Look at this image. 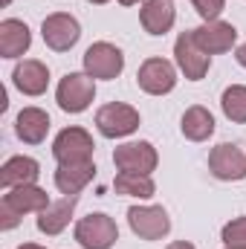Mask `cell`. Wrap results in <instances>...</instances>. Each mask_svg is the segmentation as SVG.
I'll return each mask as SVG.
<instances>
[{"label": "cell", "instance_id": "obj_1", "mask_svg": "<svg viewBox=\"0 0 246 249\" xmlns=\"http://www.w3.org/2000/svg\"><path fill=\"white\" fill-rule=\"evenodd\" d=\"M96 99V78L87 72H67L58 81L55 102L64 113H84Z\"/></svg>", "mask_w": 246, "mask_h": 249}, {"label": "cell", "instance_id": "obj_2", "mask_svg": "<svg viewBox=\"0 0 246 249\" xmlns=\"http://www.w3.org/2000/svg\"><path fill=\"white\" fill-rule=\"evenodd\" d=\"M75 241L81 249H110L119 241V226L110 214H87L75 223Z\"/></svg>", "mask_w": 246, "mask_h": 249}, {"label": "cell", "instance_id": "obj_3", "mask_svg": "<svg viewBox=\"0 0 246 249\" xmlns=\"http://www.w3.org/2000/svg\"><path fill=\"white\" fill-rule=\"evenodd\" d=\"M130 232L142 241H159L171 232V217L162 206H133L127 209Z\"/></svg>", "mask_w": 246, "mask_h": 249}, {"label": "cell", "instance_id": "obj_4", "mask_svg": "<svg viewBox=\"0 0 246 249\" xmlns=\"http://www.w3.org/2000/svg\"><path fill=\"white\" fill-rule=\"evenodd\" d=\"M96 127H99V133L107 136V139L130 136V133L139 127V110L130 107V105H122V102H110V105L99 107V113H96Z\"/></svg>", "mask_w": 246, "mask_h": 249}, {"label": "cell", "instance_id": "obj_5", "mask_svg": "<svg viewBox=\"0 0 246 249\" xmlns=\"http://www.w3.org/2000/svg\"><path fill=\"white\" fill-rule=\"evenodd\" d=\"M209 171H211L217 180H223V183L246 180V151L241 145L220 142V145L211 148V154H209Z\"/></svg>", "mask_w": 246, "mask_h": 249}, {"label": "cell", "instance_id": "obj_6", "mask_svg": "<svg viewBox=\"0 0 246 249\" xmlns=\"http://www.w3.org/2000/svg\"><path fill=\"white\" fill-rule=\"evenodd\" d=\"M122 70H124V55L119 47H113L107 41H96V44L87 47V53H84V72L87 75L110 81Z\"/></svg>", "mask_w": 246, "mask_h": 249}, {"label": "cell", "instance_id": "obj_7", "mask_svg": "<svg viewBox=\"0 0 246 249\" xmlns=\"http://www.w3.org/2000/svg\"><path fill=\"white\" fill-rule=\"evenodd\" d=\"M41 35H44V44L55 53H67L78 44L81 38V26L72 15L67 12H55V15H47L44 23H41Z\"/></svg>", "mask_w": 246, "mask_h": 249}, {"label": "cell", "instance_id": "obj_8", "mask_svg": "<svg viewBox=\"0 0 246 249\" xmlns=\"http://www.w3.org/2000/svg\"><path fill=\"white\" fill-rule=\"evenodd\" d=\"M136 84L148 96H165L177 87V67L165 58H148L136 72Z\"/></svg>", "mask_w": 246, "mask_h": 249}, {"label": "cell", "instance_id": "obj_9", "mask_svg": "<svg viewBox=\"0 0 246 249\" xmlns=\"http://www.w3.org/2000/svg\"><path fill=\"white\" fill-rule=\"evenodd\" d=\"M93 136L84 127H64L53 142V157L58 162H87L93 160Z\"/></svg>", "mask_w": 246, "mask_h": 249}, {"label": "cell", "instance_id": "obj_10", "mask_svg": "<svg viewBox=\"0 0 246 249\" xmlns=\"http://www.w3.org/2000/svg\"><path fill=\"white\" fill-rule=\"evenodd\" d=\"M159 162V154L151 142H124L113 151V165L130 174H151Z\"/></svg>", "mask_w": 246, "mask_h": 249}, {"label": "cell", "instance_id": "obj_11", "mask_svg": "<svg viewBox=\"0 0 246 249\" xmlns=\"http://www.w3.org/2000/svg\"><path fill=\"white\" fill-rule=\"evenodd\" d=\"M174 55H177V67L188 81H200L206 78L209 67H211V55H206L197 41H194V32H183L174 44Z\"/></svg>", "mask_w": 246, "mask_h": 249}, {"label": "cell", "instance_id": "obj_12", "mask_svg": "<svg viewBox=\"0 0 246 249\" xmlns=\"http://www.w3.org/2000/svg\"><path fill=\"white\" fill-rule=\"evenodd\" d=\"M191 32H194L197 47H200L206 55L229 53V50L235 47V41H238V29H235L232 23H226V20H209V23L191 29Z\"/></svg>", "mask_w": 246, "mask_h": 249}, {"label": "cell", "instance_id": "obj_13", "mask_svg": "<svg viewBox=\"0 0 246 249\" xmlns=\"http://www.w3.org/2000/svg\"><path fill=\"white\" fill-rule=\"evenodd\" d=\"M12 81L23 96H41L50 87V67L44 61H38V58H23L15 67Z\"/></svg>", "mask_w": 246, "mask_h": 249}, {"label": "cell", "instance_id": "obj_14", "mask_svg": "<svg viewBox=\"0 0 246 249\" xmlns=\"http://www.w3.org/2000/svg\"><path fill=\"white\" fill-rule=\"evenodd\" d=\"M93 177H96L93 160H87V162H58V168H55V186L64 197L84 191L93 183Z\"/></svg>", "mask_w": 246, "mask_h": 249}, {"label": "cell", "instance_id": "obj_15", "mask_svg": "<svg viewBox=\"0 0 246 249\" xmlns=\"http://www.w3.org/2000/svg\"><path fill=\"white\" fill-rule=\"evenodd\" d=\"M139 20H142V26H145L148 35H165L174 26V20H177L174 3L171 0H142Z\"/></svg>", "mask_w": 246, "mask_h": 249}, {"label": "cell", "instance_id": "obj_16", "mask_svg": "<svg viewBox=\"0 0 246 249\" xmlns=\"http://www.w3.org/2000/svg\"><path fill=\"white\" fill-rule=\"evenodd\" d=\"M78 206V194H70L64 200H53L41 214H38V232L44 235H61L72 220V212Z\"/></svg>", "mask_w": 246, "mask_h": 249}, {"label": "cell", "instance_id": "obj_17", "mask_svg": "<svg viewBox=\"0 0 246 249\" xmlns=\"http://www.w3.org/2000/svg\"><path fill=\"white\" fill-rule=\"evenodd\" d=\"M32 47V32L23 20L6 18L0 23V55L3 58H20Z\"/></svg>", "mask_w": 246, "mask_h": 249}, {"label": "cell", "instance_id": "obj_18", "mask_svg": "<svg viewBox=\"0 0 246 249\" xmlns=\"http://www.w3.org/2000/svg\"><path fill=\"white\" fill-rule=\"evenodd\" d=\"M15 130H18V139L20 142L41 145L47 139V133H50V116H47V110H41V107H23L18 113Z\"/></svg>", "mask_w": 246, "mask_h": 249}, {"label": "cell", "instance_id": "obj_19", "mask_svg": "<svg viewBox=\"0 0 246 249\" xmlns=\"http://www.w3.org/2000/svg\"><path fill=\"white\" fill-rule=\"evenodd\" d=\"M3 203H6V206H12V209L23 217V214H29V212H38V214H41L53 200L47 197V191H44V188L32 183V186L9 188V191L3 194Z\"/></svg>", "mask_w": 246, "mask_h": 249}, {"label": "cell", "instance_id": "obj_20", "mask_svg": "<svg viewBox=\"0 0 246 249\" xmlns=\"http://www.w3.org/2000/svg\"><path fill=\"white\" fill-rule=\"evenodd\" d=\"M41 177V165L32 157H12L0 168V186L3 188H18V186H32Z\"/></svg>", "mask_w": 246, "mask_h": 249}, {"label": "cell", "instance_id": "obj_21", "mask_svg": "<svg viewBox=\"0 0 246 249\" xmlns=\"http://www.w3.org/2000/svg\"><path fill=\"white\" fill-rule=\"evenodd\" d=\"M180 130H183L185 139H191V142H206L214 133V116H211V110L203 107V105L188 107L183 113V119H180Z\"/></svg>", "mask_w": 246, "mask_h": 249}, {"label": "cell", "instance_id": "obj_22", "mask_svg": "<svg viewBox=\"0 0 246 249\" xmlns=\"http://www.w3.org/2000/svg\"><path fill=\"white\" fill-rule=\"evenodd\" d=\"M113 188H116L119 194L139 197V200H148V197H154V191H157L151 174H130V171H119L116 180H113Z\"/></svg>", "mask_w": 246, "mask_h": 249}, {"label": "cell", "instance_id": "obj_23", "mask_svg": "<svg viewBox=\"0 0 246 249\" xmlns=\"http://www.w3.org/2000/svg\"><path fill=\"white\" fill-rule=\"evenodd\" d=\"M220 107H223V113H226L229 122L246 124V87L244 84L226 87L223 96H220Z\"/></svg>", "mask_w": 246, "mask_h": 249}, {"label": "cell", "instance_id": "obj_24", "mask_svg": "<svg viewBox=\"0 0 246 249\" xmlns=\"http://www.w3.org/2000/svg\"><path fill=\"white\" fill-rule=\"evenodd\" d=\"M220 238H223V244L229 249H246V214L229 220V223L223 226Z\"/></svg>", "mask_w": 246, "mask_h": 249}, {"label": "cell", "instance_id": "obj_25", "mask_svg": "<svg viewBox=\"0 0 246 249\" xmlns=\"http://www.w3.org/2000/svg\"><path fill=\"white\" fill-rule=\"evenodd\" d=\"M191 6L203 18V23H209V20H217L220 18V12L226 9V0H191Z\"/></svg>", "mask_w": 246, "mask_h": 249}, {"label": "cell", "instance_id": "obj_26", "mask_svg": "<svg viewBox=\"0 0 246 249\" xmlns=\"http://www.w3.org/2000/svg\"><path fill=\"white\" fill-rule=\"evenodd\" d=\"M18 223H20V214H18L12 206L0 203V229H6V232H9V229H15Z\"/></svg>", "mask_w": 246, "mask_h": 249}, {"label": "cell", "instance_id": "obj_27", "mask_svg": "<svg viewBox=\"0 0 246 249\" xmlns=\"http://www.w3.org/2000/svg\"><path fill=\"white\" fill-rule=\"evenodd\" d=\"M235 58H238V64H241V67H246V44H241V47L235 50Z\"/></svg>", "mask_w": 246, "mask_h": 249}, {"label": "cell", "instance_id": "obj_28", "mask_svg": "<svg viewBox=\"0 0 246 249\" xmlns=\"http://www.w3.org/2000/svg\"><path fill=\"white\" fill-rule=\"evenodd\" d=\"M165 249H197L194 244H188V241H174V244H168Z\"/></svg>", "mask_w": 246, "mask_h": 249}, {"label": "cell", "instance_id": "obj_29", "mask_svg": "<svg viewBox=\"0 0 246 249\" xmlns=\"http://www.w3.org/2000/svg\"><path fill=\"white\" fill-rule=\"evenodd\" d=\"M18 249H47V247H41V244H20Z\"/></svg>", "mask_w": 246, "mask_h": 249}, {"label": "cell", "instance_id": "obj_30", "mask_svg": "<svg viewBox=\"0 0 246 249\" xmlns=\"http://www.w3.org/2000/svg\"><path fill=\"white\" fill-rule=\"evenodd\" d=\"M122 6H133V3H139V0H119Z\"/></svg>", "mask_w": 246, "mask_h": 249}, {"label": "cell", "instance_id": "obj_31", "mask_svg": "<svg viewBox=\"0 0 246 249\" xmlns=\"http://www.w3.org/2000/svg\"><path fill=\"white\" fill-rule=\"evenodd\" d=\"M87 3H96V6H102V3H107V0H87Z\"/></svg>", "mask_w": 246, "mask_h": 249}, {"label": "cell", "instance_id": "obj_32", "mask_svg": "<svg viewBox=\"0 0 246 249\" xmlns=\"http://www.w3.org/2000/svg\"><path fill=\"white\" fill-rule=\"evenodd\" d=\"M9 3H12V0H3V6H9Z\"/></svg>", "mask_w": 246, "mask_h": 249}, {"label": "cell", "instance_id": "obj_33", "mask_svg": "<svg viewBox=\"0 0 246 249\" xmlns=\"http://www.w3.org/2000/svg\"><path fill=\"white\" fill-rule=\"evenodd\" d=\"M226 249H229V247H226Z\"/></svg>", "mask_w": 246, "mask_h": 249}]
</instances>
